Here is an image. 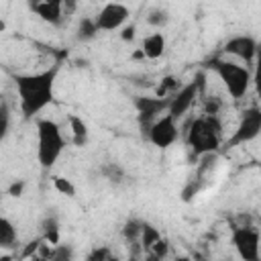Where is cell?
<instances>
[{"instance_id":"obj_1","label":"cell","mask_w":261,"mask_h":261,"mask_svg":"<svg viewBox=\"0 0 261 261\" xmlns=\"http://www.w3.org/2000/svg\"><path fill=\"white\" fill-rule=\"evenodd\" d=\"M59 65H51L37 73H14V90L18 96V108L24 118H35L41 114L55 98V80Z\"/></svg>"},{"instance_id":"obj_2","label":"cell","mask_w":261,"mask_h":261,"mask_svg":"<svg viewBox=\"0 0 261 261\" xmlns=\"http://www.w3.org/2000/svg\"><path fill=\"white\" fill-rule=\"evenodd\" d=\"M220 114H202L192 118L186 128V143L194 157H206L216 153L224 145Z\"/></svg>"},{"instance_id":"obj_3","label":"cell","mask_w":261,"mask_h":261,"mask_svg":"<svg viewBox=\"0 0 261 261\" xmlns=\"http://www.w3.org/2000/svg\"><path fill=\"white\" fill-rule=\"evenodd\" d=\"M35 130H37V161L43 169H51L63 155L67 141L61 133V126L51 118H37Z\"/></svg>"},{"instance_id":"obj_4","label":"cell","mask_w":261,"mask_h":261,"mask_svg":"<svg viewBox=\"0 0 261 261\" xmlns=\"http://www.w3.org/2000/svg\"><path fill=\"white\" fill-rule=\"evenodd\" d=\"M208 69H212L224 90L228 92V96L232 100H241L249 94V88L253 86V75H251V69L239 61H230V59H222V57H212L208 61Z\"/></svg>"},{"instance_id":"obj_5","label":"cell","mask_w":261,"mask_h":261,"mask_svg":"<svg viewBox=\"0 0 261 261\" xmlns=\"http://www.w3.org/2000/svg\"><path fill=\"white\" fill-rule=\"evenodd\" d=\"M259 135H261V108L249 106L241 112L234 130L230 133V137L224 139L222 147L224 149H237V147H243V145L255 141Z\"/></svg>"},{"instance_id":"obj_6","label":"cell","mask_w":261,"mask_h":261,"mask_svg":"<svg viewBox=\"0 0 261 261\" xmlns=\"http://www.w3.org/2000/svg\"><path fill=\"white\" fill-rule=\"evenodd\" d=\"M204 80H206V77H204V73L200 71L194 80H190L188 84L179 86V90H177L173 96H169V108H167V114H171L175 120H181V118L192 110V106L196 104V100L202 98V94H204V86H206Z\"/></svg>"},{"instance_id":"obj_7","label":"cell","mask_w":261,"mask_h":261,"mask_svg":"<svg viewBox=\"0 0 261 261\" xmlns=\"http://www.w3.org/2000/svg\"><path fill=\"white\" fill-rule=\"evenodd\" d=\"M230 245L241 261H261V232L251 224L232 226Z\"/></svg>"},{"instance_id":"obj_8","label":"cell","mask_w":261,"mask_h":261,"mask_svg":"<svg viewBox=\"0 0 261 261\" xmlns=\"http://www.w3.org/2000/svg\"><path fill=\"white\" fill-rule=\"evenodd\" d=\"M135 108H137V122L141 128V135L145 137L147 130L163 116L167 114L169 108V98H159V96H137L135 98Z\"/></svg>"},{"instance_id":"obj_9","label":"cell","mask_w":261,"mask_h":261,"mask_svg":"<svg viewBox=\"0 0 261 261\" xmlns=\"http://www.w3.org/2000/svg\"><path fill=\"white\" fill-rule=\"evenodd\" d=\"M179 120H175L171 114H163L143 137L145 141H149L153 147L157 149H169L171 145L177 143L179 139Z\"/></svg>"},{"instance_id":"obj_10","label":"cell","mask_w":261,"mask_h":261,"mask_svg":"<svg viewBox=\"0 0 261 261\" xmlns=\"http://www.w3.org/2000/svg\"><path fill=\"white\" fill-rule=\"evenodd\" d=\"M128 16H130L128 6L120 4V2H108L96 12L94 18H96V24H98L100 33H112V31L122 29L126 24Z\"/></svg>"},{"instance_id":"obj_11","label":"cell","mask_w":261,"mask_h":261,"mask_svg":"<svg viewBox=\"0 0 261 261\" xmlns=\"http://www.w3.org/2000/svg\"><path fill=\"white\" fill-rule=\"evenodd\" d=\"M222 51L226 55L237 57L239 61H243V65L249 67V65H253L255 55L259 51V41L251 35H234L222 45Z\"/></svg>"},{"instance_id":"obj_12","label":"cell","mask_w":261,"mask_h":261,"mask_svg":"<svg viewBox=\"0 0 261 261\" xmlns=\"http://www.w3.org/2000/svg\"><path fill=\"white\" fill-rule=\"evenodd\" d=\"M31 12H35L43 22H47L49 27H61L65 16V8H63V0H43V2H33L29 4Z\"/></svg>"},{"instance_id":"obj_13","label":"cell","mask_w":261,"mask_h":261,"mask_svg":"<svg viewBox=\"0 0 261 261\" xmlns=\"http://www.w3.org/2000/svg\"><path fill=\"white\" fill-rule=\"evenodd\" d=\"M165 35L161 31H155L151 35H147L141 43V55L147 59H159L165 53Z\"/></svg>"},{"instance_id":"obj_14","label":"cell","mask_w":261,"mask_h":261,"mask_svg":"<svg viewBox=\"0 0 261 261\" xmlns=\"http://www.w3.org/2000/svg\"><path fill=\"white\" fill-rule=\"evenodd\" d=\"M0 247L4 251H10L14 247H18V230H16V224L2 216L0 218Z\"/></svg>"},{"instance_id":"obj_15","label":"cell","mask_w":261,"mask_h":261,"mask_svg":"<svg viewBox=\"0 0 261 261\" xmlns=\"http://www.w3.org/2000/svg\"><path fill=\"white\" fill-rule=\"evenodd\" d=\"M67 122H69V130H71V143H73V147H86V143H88V139H90L88 124H86V122H84L80 116H75V114H69Z\"/></svg>"},{"instance_id":"obj_16","label":"cell","mask_w":261,"mask_h":261,"mask_svg":"<svg viewBox=\"0 0 261 261\" xmlns=\"http://www.w3.org/2000/svg\"><path fill=\"white\" fill-rule=\"evenodd\" d=\"M143 226H145V222L143 220H139V218H128L124 224H122V237H124V241L128 243V245H133V247H139L141 249V234H143ZM143 251V249H141Z\"/></svg>"},{"instance_id":"obj_17","label":"cell","mask_w":261,"mask_h":261,"mask_svg":"<svg viewBox=\"0 0 261 261\" xmlns=\"http://www.w3.org/2000/svg\"><path fill=\"white\" fill-rule=\"evenodd\" d=\"M98 33H100V31H98V24H96V18H94V16H84V18H80L77 29H75V39H77V41L88 43V41L96 39Z\"/></svg>"},{"instance_id":"obj_18","label":"cell","mask_w":261,"mask_h":261,"mask_svg":"<svg viewBox=\"0 0 261 261\" xmlns=\"http://www.w3.org/2000/svg\"><path fill=\"white\" fill-rule=\"evenodd\" d=\"M41 237L49 245H53V247L59 245V220H57V216L49 214V216L43 218V222H41Z\"/></svg>"},{"instance_id":"obj_19","label":"cell","mask_w":261,"mask_h":261,"mask_svg":"<svg viewBox=\"0 0 261 261\" xmlns=\"http://www.w3.org/2000/svg\"><path fill=\"white\" fill-rule=\"evenodd\" d=\"M163 239V234H161V230L157 228V226H153L151 222H145V226H143V234H141V249H143V255L145 253H149L153 247H155V243L157 241H161Z\"/></svg>"},{"instance_id":"obj_20","label":"cell","mask_w":261,"mask_h":261,"mask_svg":"<svg viewBox=\"0 0 261 261\" xmlns=\"http://www.w3.org/2000/svg\"><path fill=\"white\" fill-rule=\"evenodd\" d=\"M145 18H147V24L149 27H153V29L159 31V29H163L169 22V12L165 8H151Z\"/></svg>"},{"instance_id":"obj_21","label":"cell","mask_w":261,"mask_h":261,"mask_svg":"<svg viewBox=\"0 0 261 261\" xmlns=\"http://www.w3.org/2000/svg\"><path fill=\"white\" fill-rule=\"evenodd\" d=\"M51 261H75V251L71 245L67 243H59L53 247V255Z\"/></svg>"},{"instance_id":"obj_22","label":"cell","mask_w":261,"mask_h":261,"mask_svg":"<svg viewBox=\"0 0 261 261\" xmlns=\"http://www.w3.org/2000/svg\"><path fill=\"white\" fill-rule=\"evenodd\" d=\"M86 261H118V257L108 247H96L88 253Z\"/></svg>"},{"instance_id":"obj_23","label":"cell","mask_w":261,"mask_h":261,"mask_svg":"<svg viewBox=\"0 0 261 261\" xmlns=\"http://www.w3.org/2000/svg\"><path fill=\"white\" fill-rule=\"evenodd\" d=\"M251 75H253V88H255V94L261 98V45H259V51H257V55H255Z\"/></svg>"},{"instance_id":"obj_24","label":"cell","mask_w":261,"mask_h":261,"mask_svg":"<svg viewBox=\"0 0 261 261\" xmlns=\"http://www.w3.org/2000/svg\"><path fill=\"white\" fill-rule=\"evenodd\" d=\"M102 175H104L108 181H114V184H118V181L124 179V171H122V167H118L116 163H106V165L102 167Z\"/></svg>"},{"instance_id":"obj_25","label":"cell","mask_w":261,"mask_h":261,"mask_svg":"<svg viewBox=\"0 0 261 261\" xmlns=\"http://www.w3.org/2000/svg\"><path fill=\"white\" fill-rule=\"evenodd\" d=\"M8 130H10V108H8V102L2 100V104H0V137L6 139Z\"/></svg>"},{"instance_id":"obj_26","label":"cell","mask_w":261,"mask_h":261,"mask_svg":"<svg viewBox=\"0 0 261 261\" xmlns=\"http://www.w3.org/2000/svg\"><path fill=\"white\" fill-rule=\"evenodd\" d=\"M53 186H55L57 192H61V194H65V196H69V198L75 196V188H73V184H71L69 179H65V177L55 175V177H53Z\"/></svg>"},{"instance_id":"obj_27","label":"cell","mask_w":261,"mask_h":261,"mask_svg":"<svg viewBox=\"0 0 261 261\" xmlns=\"http://www.w3.org/2000/svg\"><path fill=\"white\" fill-rule=\"evenodd\" d=\"M149 253H153V255H157L159 259H163V261H165V257L169 255V241L163 237L161 241H157V243H155V247H153Z\"/></svg>"},{"instance_id":"obj_28","label":"cell","mask_w":261,"mask_h":261,"mask_svg":"<svg viewBox=\"0 0 261 261\" xmlns=\"http://www.w3.org/2000/svg\"><path fill=\"white\" fill-rule=\"evenodd\" d=\"M22 188H24V184H22V181L12 184V186L8 188V194H10V196H20V194H22Z\"/></svg>"},{"instance_id":"obj_29","label":"cell","mask_w":261,"mask_h":261,"mask_svg":"<svg viewBox=\"0 0 261 261\" xmlns=\"http://www.w3.org/2000/svg\"><path fill=\"white\" fill-rule=\"evenodd\" d=\"M133 37H135V27H133V24H130V27H124V29H122V39H124V41H128V39L133 41Z\"/></svg>"},{"instance_id":"obj_30","label":"cell","mask_w":261,"mask_h":261,"mask_svg":"<svg viewBox=\"0 0 261 261\" xmlns=\"http://www.w3.org/2000/svg\"><path fill=\"white\" fill-rule=\"evenodd\" d=\"M143 261H163V259H159V257L153 255V253H145V255H143Z\"/></svg>"},{"instance_id":"obj_31","label":"cell","mask_w":261,"mask_h":261,"mask_svg":"<svg viewBox=\"0 0 261 261\" xmlns=\"http://www.w3.org/2000/svg\"><path fill=\"white\" fill-rule=\"evenodd\" d=\"M173 261H192V257L190 255H177Z\"/></svg>"},{"instance_id":"obj_32","label":"cell","mask_w":261,"mask_h":261,"mask_svg":"<svg viewBox=\"0 0 261 261\" xmlns=\"http://www.w3.org/2000/svg\"><path fill=\"white\" fill-rule=\"evenodd\" d=\"M257 167H259V169H261V161H257Z\"/></svg>"},{"instance_id":"obj_33","label":"cell","mask_w":261,"mask_h":261,"mask_svg":"<svg viewBox=\"0 0 261 261\" xmlns=\"http://www.w3.org/2000/svg\"><path fill=\"white\" fill-rule=\"evenodd\" d=\"M220 261H228V259H220Z\"/></svg>"}]
</instances>
